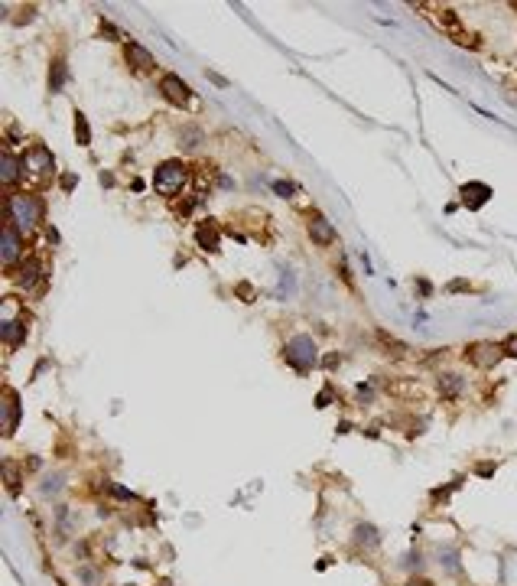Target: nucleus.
<instances>
[{
    "mask_svg": "<svg viewBox=\"0 0 517 586\" xmlns=\"http://www.w3.org/2000/svg\"><path fill=\"white\" fill-rule=\"evenodd\" d=\"M459 199H462V205H466V209L479 212L481 205L492 199V186H488V183H466V186L459 189Z\"/></svg>",
    "mask_w": 517,
    "mask_h": 586,
    "instance_id": "obj_10",
    "label": "nucleus"
},
{
    "mask_svg": "<svg viewBox=\"0 0 517 586\" xmlns=\"http://www.w3.org/2000/svg\"><path fill=\"white\" fill-rule=\"evenodd\" d=\"M65 78H69L65 59H62V56H56V59H52V65H49V91H52V95H59V91H62Z\"/></svg>",
    "mask_w": 517,
    "mask_h": 586,
    "instance_id": "obj_17",
    "label": "nucleus"
},
{
    "mask_svg": "<svg viewBox=\"0 0 517 586\" xmlns=\"http://www.w3.org/2000/svg\"><path fill=\"white\" fill-rule=\"evenodd\" d=\"M0 339H3V342H7L10 349L23 346V339H26L23 316H20V319H3V323H0Z\"/></svg>",
    "mask_w": 517,
    "mask_h": 586,
    "instance_id": "obj_14",
    "label": "nucleus"
},
{
    "mask_svg": "<svg viewBox=\"0 0 517 586\" xmlns=\"http://www.w3.org/2000/svg\"><path fill=\"white\" fill-rule=\"evenodd\" d=\"M20 254H23V238H20V228L10 222V218H3V245H0V258L7 267L20 261Z\"/></svg>",
    "mask_w": 517,
    "mask_h": 586,
    "instance_id": "obj_5",
    "label": "nucleus"
},
{
    "mask_svg": "<svg viewBox=\"0 0 517 586\" xmlns=\"http://www.w3.org/2000/svg\"><path fill=\"white\" fill-rule=\"evenodd\" d=\"M273 192H277V196H284V199H290V196L296 192V186H293V183H284V179H277V183H273Z\"/></svg>",
    "mask_w": 517,
    "mask_h": 586,
    "instance_id": "obj_22",
    "label": "nucleus"
},
{
    "mask_svg": "<svg viewBox=\"0 0 517 586\" xmlns=\"http://www.w3.org/2000/svg\"><path fill=\"white\" fill-rule=\"evenodd\" d=\"M101 33H104V36H111V39H124L121 30H117V26H111L108 20H101Z\"/></svg>",
    "mask_w": 517,
    "mask_h": 586,
    "instance_id": "obj_24",
    "label": "nucleus"
},
{
    "mask_svg": "<svg viewBox=\"0 0 517 586\" xmlns=\"http://www.w3.org/2000/svg\"><path fill=\"white\" fill-rule=\"evenodd\" d=\"M179 140H183L185 150H196L198 140H202V131H198V127H183V131H179Z\"/></svg>",
    "mask_w": 517,
    "mask_h": 586,
    "instance_id": "obj_20",
    "label": "nucleus"
},
{
    "mask_svg": "<svg viewBox=\"0 0 517 586\" xmlns=\"http://www.w3.org/2000/svg\"><path fill=\"white\" fill-rule=\"evenodd\" d=\"M378 339H381V342H384V349H394V355H397V359H404L406 352H410V349H406V346H404V342H397V339H394V336H387V333H378Z\"/></svg>",
    "mask_w": 517,
    "mask_h": 586,
    "instance_id": "obj_21",
    "label": "nucleus"
},
{
    "mask_svg": "<svg viewBox=\"0 0 517 586\" xmlns=\"http://www.w3.org/2000/svg\"><path fill=\"white\" fill-rule=\"evenodd\" d=\"M436 385H439V394H443V398H459V394H462V387H466V378H459V374H452V372H446V374H439V381H436Z\"/></svg>",
    "mask_w": 517,
    "mask_h": 586,
    "instance_id": "obj_16",
    "label": "nucleus"
},
{
    "mask_svg": "<svg viewBox=\"0 0 517 586\" xmlns=\"http://www.w3.org/2000/svg\"><path fill=\"white\" fill-rule=\"evenodd\" d=\"M406 586H433V583H430V580H410Z\"/></svg>",
    "mask_w": 517,
    "mask_h": 586,
    "instance_id": "obj_29",
    "label": "nucleus"
},
{
    "mask_svg": "<svg viewBox=\"0 0 517 586\" xmlns=\"http://www.w3.org/2000/svg\"><path fill=\"white\" fill-rule=\"evenodd\" d=\"M329 398H332V387H325L319 398H316V407H329Z\"/></svg>",
    "mask_w": 517,
    "mask_h": 586,
    "instance_id": "obj_25",
    "label": "nucleus"
},
{
    "mask_svg": "<svg viewBox=\"0 0 517 586\" xmlns=\"http://www.w3.org/2000/svg\"><path fill=\"white\" fill-rule=\"evenodd\" d=\"M466 355L475 368L488 372V368H494V365L505 359V346H501V342H472V346L466 349Z\"/></svg>",
    "mask_w": 517,
    "mask_h": 586,
    "instance_id": "obj_4",
    "label": "nucleus"
},
{
    "mask_svg": "<svg viewBox=\"0 0 517 586\" xmlns=\"http://www.w3.org/2000/svg\"><path fill=\"white\" fill-rule=\"evenodd\" d=\"M514 10H517V3H514Z\"/></svg>",
    "mask_w": 517,
    "mask_h": 586,
    "instance_id": "obj_30",
    "label": "nucleus"
},
{
    "mask_svg": "<svg viewBox=\"0 0 517 586\" xmlns=\"http://www.w3.org/2000/svg\"><path fill=\"white\" fill-rule=\"evenodd\" d=\"M160 95L170 104H176V108H185L189 101H192V88L185 85L179 75H163L160 78Z\"/></svg>",
    "mask_w": 517,
    "mask_h": 586,
    "instance_id": "obj_6",
    "label": "nucleus"
},
{
    "mask_svg": "<svg viewBox=\"0 0 517 586\" xmlns=\"http://www.w3.org/2000/svg\"><path fill=\"white\" fill-rule=\"evenodd\" d=\"M404 563H406V567H413V570H417V567H420V554H417V550H413V554H406V561H404Z\"/></svg>",
    "mask_w": 517,
    "mask_h": 586,
    "instance_id": "obj_27",
    "label": "nucleus"
},
{
    "mask_svg": "<svg viewBox=\"0 0 517 586\" xmlns=\"http://www.w3.org/2000/svg\"><path fill=\"white\" fill-rule=\"evenodd\" d=\"M501 346H505V355H511V359H517V333H514V336H507L505 342H501Z\"/></svg>",
    "mask_w": 517,
    "mask_h": 586,
    "instance_id": "obj_23",
    "label": "nucleus"
},
{
    "mask_svg": "<svg viewBox=\"0 0 517 586\" xmlns=\"http://www.w3.org/2000/svg\"><path fill=\"white\" fill-rule=\"evenodd\" d=\"M355 544L358 548H378V544H381L378 528H371V524H358L355 528Z\"/></svg>",
    "mask_w": 517,
    "mask_h": 586,
    "instance_id": "obj_18",
    "label": "nucleus"
},
{
    "mask_svg": "<svg viewBox=\"0 0 517 586\" xmlns=\"http://www.w3.org/2000/svg\"><path fill=\"white\" fill-rule=\"evenodd\" d=\"M124 56H127V65H130L134 72H153V69H157V59H153V52H147L143 46H140V43H134V39H130V43L124 46Z\"/></svg>",
    "mask_w": 517,
    "mask_h": 586,
    "instance_id": "obj_11",
    "label": "nucleus"
},
{
    "mask_svg": "<svg viewBox=\"0 0 517 586\" xmlns=\"http://www.w3.org/2000/svg\"><path fill=\"white\" fill-rule=\"evenodd\" d=\"M196 241H198V248H205V251H215L222 248V238H218V225L211 222V218H205V222H198L196 225Z\"/></svg>",
    "mask_w": 517,
    "mask_h": 586,
    "instance_id": "obj_12",
    "label": "nucleus"
},
{
    "mask_svg": "<svg viewBox=\"0 0 517 586\" xmlns=\"http://www.w3.org/2000/svg\"><path fill=\"white\" fill-rule=\"evenodd\" d=\"M0 414H3V437H10L16 424H20V398H16L13 387L0 391Z\"/></svg>",
    "mask_w": 517,
    "mask_h": 586,
    "instance_id": "obj_9",
    "label": "nucleus"
},
{
    "mask_svg": "<svg viewBox=\"0 0 517 586\" xmlns=\"http://www.w3.org/2000/svg\"><path fill=\"white\" fill-rule=\"evenodd\" d=\"M0 166H3V186H13L16 179H20V173H23V160H16L10 150H3V157H0Z\"/></svg>",
    "mask_w": 517,
    "mask_h": 586,
    "instance_id": "obj_15",
    "label": "nucleus"
},
{
    "mask_svg": "<svg viewBox=\"0 0 517 586\" xmlns=\"http://www.w3.org/2000/svg\"><path fill=\"white\" fill-rule=\"evenodd\" d=\"M306 232H309V238H312L319 248H329V245H335V228H332V222H329L322 212H309L306 215Z\"/></svg>",
    "mask_w": 517,
    "mask_h": 586,
    "instance_id": "obj_8",
    "label": "nucleus"
},
{
    "mask_svg": "<svg viewBox=\"0 0 517 586\" xmlns=\"http://www.w3.org/2000/svg\"><path fill=\"white\" fill-rule=\"evenodd\" d=\"M75 183H78V176H62V189H65V192H69V189H75Z\"/></svg>",
    "mask_w": 517,
    "mask_h": 586,
    "instance_id": "obj_26",
    "label": "nucleus"
},
{
    "mask_svg": "<svg viewBox=\"0 0 517 586\" xmlns=\"http://www.w3.org/2000/svg\"><path fill=\"white\" fill-rule=\"evenodd\" d=\"M185 179H189V170H185L183 160H166L157 166V176H153V189L160 192L163 199H172V196H179L185 186Z\"/></svg>",
    "mask_w": 517,
    "mask_h": 586,
    "instance_id": "obj_2",
    "label": "nucleus"
},
{
    "mask_svg": "<svg viewBox=\"0 0 517 586\" xmlns=\"http://www.w3.org/2000/svg\"><path fill=\"white\" fill-rule=\"evenodd\" d=\"M479 475H494V462H481V466H479Z\"/></svg>",
    "mask_w": 517,
    "mask_h": 586,
    "instance_id": "obj_28",
    "label": "nucleus"
},
{
    "mask_svg": "<svg viewBox=\"0 0 517 586\" xmlns=\"http://www.w3.org/2000/svg\"><path fill=\"white\" fill-rule=\"evenodd\" d=\"M52 166H56L52 153L46 147H39V144H33V147L23 153V170L30 176H46V173H52Z\"/></svg>",
    "mask_w": 517,
    "mask_h": 586,
    "instance_id": "obj_7",
    "label": "nucleus"
},
{
    "mask_svg": "<svg viewBox=\"0 0 517 586\" xmlns=\"http://www.w3.org/2000/svg\"><path fill=\"white\" fill-rule=\"evenodd\" d=\"M284 359H286V365H293L299 374H306L309 368H316V362H319V355H316V342H312L306 333H299V336H293L284 346Z\"/></svg>",
    "mask_w": 517,
    "mask_h": 586,
    "instance_id": "obj_3",
    "label": "nucleus"
},
{
    "mask_svg": "<svg viewBox=\"0 0 517 586\" xmlns=\"http://www.w3.org/2000/svg\"><path fill=\"white\" fill-rule=\"evenodd\" d=\"M43 215H46V202L33 196V192H20V196H10L7 199V218H10L20 232H33L39 222H43Z\"/></svg>",
    "mask_w": 517,
    "mask_h": 586,
    "instance_id": "obj_1",
    "label": "nucleus"
},
{
    "mask_svg": "<svg viewBox=\"0 0 517 586\" xmlns=\"http://www.w3.org/2000/svg\"><path fill=\"white\" fill-rule=\"evenodd\" d=\"M39 277H43V261L39 258H26L20 267H16V274H13V280L20 284L23 290H30L33 284H36Z\"/></svg>",
    "mask_w": 517,
    "mask_h": 586,
    "instance_id": "obj_13",
    "label": "nucleus"
},
{
    "mask_svg": "<svg viewBox=\"0 0 517 586\" xmlns=\"http://www.w3.org/2000/svg\"><path fill=\"white\" fill-rule=\"evenodd\" d=\"M75 134H78V144L82 147H88L91 144V131H88V121L82 111H75Z\"/></svg>",
    "mask_w": 517,
    "mask_h": 586,
    "instance_id": "obj_19",
    "label": "nucleus"
}]
</instances>
